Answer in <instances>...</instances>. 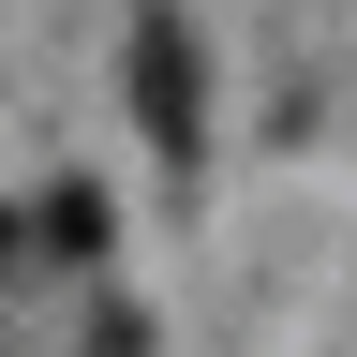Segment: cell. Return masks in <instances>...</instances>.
<instances>
[{"label":"cell","instance_id":"1","mask_svg":"<svg viewBox=\"0 0 357 357\" xmlns=\"http://www.w3.org/2000/svg\"><path fill=\"white\" fill-rule=\"evenodd\" d=\"M119 89H134V134H149V164H194V149H208V45H194V15H178V0H149V15H134Z\"/></svg>","mask_w":357,"mask_h":357},{"label":"cell","instance_id":"2","mask_svg":"<svg viewBox=\"0 0 357 357\" xmlns=\"http://www.w3.org/2000/svg\"><path fill=\"white\" fill-rule=\"evenodd\" d=\"M45 253H105V194H89V178H60V194H45V223H30Z\"/></svg>","mask_w":357,"mask_h":357},{"label":"cell","instance_id":"3","mask_svg":"<svg viewBox=\"0 0 357 357\" xmlns=\"http://www.w3.org/2000/svg\"><path fill=\"white\" fill-rule=\"evenodd\" d=\"M75 357H149V312H134V298H105V312H89V342Z\"/></svg>","mask_w":357,"mask_h":357},{"label":"cell","instance_id":"4","mask_svg":"<svg viewBox=\"0 0 357 357\" xmlns=\"http://www.w3.org/2000/svg\"><path fill=\"white\" fill-rule=\"evenodd\" d=\"M15 253H30V223H15V208H0V283H15Z\"/></svg>","mask_w":357,"mask_h":357}]
</instances>
